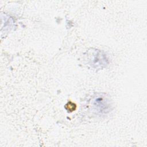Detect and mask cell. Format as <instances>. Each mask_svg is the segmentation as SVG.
I'll return each instance as SVG.
<instances>
[{"instance_id":"6da1fadb","label":"cell","mask_w":147,"mask_h":147,"mask_svg":"<svg viewBox=\"0 0 147 147\" xmlns=\"http://www.w3.org/2000/svg\"><path fill=\"white\" fill-rule=\"evenodd\" d=\"M89 63L94 68H103L106 67L108 63L106 55L99 50L92 51V54L89 56Z\"/></svg>"},{"instance_id":"7a4b0ae2","label":"cell","mask_w":147,"mask_h":147,"mask_svg":"<svg viewBox=\"0 0 147 147\" xmlns=\"http://www.w3.org/2000/svg\"><path fill=\"white\" fill-rule=\"evenodd\" d=\"M94 106L98 112L107 113L110 110L111 104L110 100L107 98L98 96L94 100Z\"/></svg>"}]
</instances>
